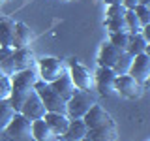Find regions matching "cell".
Returning <instances> with one entry per match:
<instances>
[{"mask_svg":"<svg viewBox=\"0 0 150 141\" xmlns=\"http://www.w3.org/2000/svg\"><path fill=\"white\" fill-rule=\"evenodd\" d=\"M11 92H9V102H11L15 113H19L21 105L25 103V100L34 92V83L38 81V73L32 70H23V72H15V75H11Z\"/></svg>","mask_w":150,"mask_h":141,"instance_id":"1","label":"cell"},{"mask_svg":"<svg viewBox=\"0 0 150 141\" xmlns=\"http://www.w3.org/2000/svg\"><path fill=\"white\" fill-rule=\"evenodd\" d=\"M2 135L6 141H36L32 135V120H28L21 113L13 115L9 124L2 130Z\"/></svg>","mask_w":150,"mask_h":141,"instance_id":"2","label":"cell"},{"mask_svg":"<svg viewBox=\"0 0 150 141\" xmlns=\"http://www.w3.org/2000/svg\"><path fill=\"white\" fill-rule=\"evenodd\" d=\"M34 90H36L38 96L41 98L47 113H64L66 115V107H68L66 105V100L60 98V94H56L53 90L51 83L43 81V79H38V81L34 83Z\"/></svg>","mask_w":150,"mask_h":141,"instance_id":"3","label":"cell"},{"mask_svg":"<svg viewBox=\"0 0 150 141\" xmlns=\"http://www.w3.org/2000/svg\"><path fill=\"white\" fill-rule=\"evenodd\" d=\"M94 103H96V100L90 96V92L77 90L68 102H66V105H68L66 107V115H68L69 119H83Z\"/></svg>","mask_w":150,"mask_h":141,"instance_id":"4","label":"cell"},{"mask_svg":"<svg viewBox=\"0 0 150 141\" xmlns=\"http://www.w3.org/2000/svg\"><path fill=\"white\" fill-rule=\"evenodd\" d=\"M84 124H86L88 130H100V128H111V126H116L112 117L103 109L101 105L94 103V105L88 109V113L83 117Z\"/></svg>","mask_w":150,"mask_h":141,"instance_id":"5","label":"cell"},{"mask_svg":"<svg viewBox=\"0 0 150 141\" xmlns=\"http://www.w3.org/2000/svg\"><path fill=\"white\" fill-rule=\"evenodd\" d=\"M115 90L120 92L124 98L128 100H137V98L143 96L144 90V85H141L139 81H135L129 73L126 75H116V85H115Z\"/></svg>","mask_w":150,"mask_h":141,"instance_id":"6","label":"cell"},{"mask_svg":"<svg viewBox=\"0 0 150 141\" xmlns=\"http://www.w3.org/2000/svg\"><path fill=\"white\" fill-rule=\"evenodd\" d=\"M69 77L79 90L88 92L94 85V75H90V72L83 64H79L77 58H69Z\"/></svg>","mask_w":150,"mask_h":141,"instance_id":"7","label":"cell"},{"mask_svg":"<svg viewBox=\"0 0 150 141\" xmlns=\"http://www.w3.org/2000/svg\"><path fill=\"white\" fill-rule=\"evenodd\" d=\"M94 85H96V90L101 96H111L115 94V85H116V73L111 68H98V72L94 73Z\"/></svg>","mask_w":150,"mask_h":141,"instance_id":"8","label":"cell"},{"mask_svg":"<svg viewBox=\"0 0 150 141\" xmlns=\"http://www.w3.org/2000/svg\"><path fill=\"white\" fill-rule=\"evenodd\" d=\"M128 73L135 79V81H139L141 85H146L148 79H150V55L143 53V55L133 56Z\"/></svg>","mask_w":150,"mask_h":141,"instance_id":"9","label":"cell"},{"mask_svg":"<svg viewBox=\"0 0 150 141\" xmlns=\"http://www.w3.org/2000/svg\"><path fill=\"white\" fill-rule=\"evenodd\" d=\"M19 113H21V115H25L28 120H38V119H43L47 111H45V105H43V102H41V98L38 96L36 90H34L25 100V103L21 105Z\"/></svg>","mask_w":150,"mask_h":141,"instance_id":"10","label":"cell"},{"mask_svg":"<svg viewBox=\"0 0 150 141\" xmlns=\"http://www.w3.org/2000/svg\"><path fill=\"white\" fill-rule=\"evenodd\" d=\"M64 73V66L54 56H45L40 60V77L47 83H53L56 77Z\"/></svg>","mask_w":150,"mask_h":141,"instance_id":"11","label":"cell"},{"mask_svg":"<svg viewBox=\"0 0 150 141\" xmlns=\"http://www.w3.org/2000/svg\"><path fill=\"white\" fill-rule=\"evenodd\" d=\"M43 120L47 122L51 134L58 135V137L64 134L66 130H68V126H69V117L64 115V113H45Z\"/></svg>","mask_w":150,"mask_h":141,"instance_id":"12","label":"cell"},{"mask_svg":"<svg viewBox=\"0 0 150 141\" xmlns=\"http://www.w3.org/2000/svg\"><path fill=\"white\" fill-rule=\"evenodd\" d=\"M51 87H53V90H54L56 94H60V98H64L66 102H68L69 98H71L73 94L79 90V88L73 85L71 77H69V73H62L60 77H56L54 81L51 83Z\"/></svg>","mask_w":150,"mask_h":141,"instance_id":"13","label":"cell"},{"mask_svg":"<svg viewBox=\"0 0 150 141\" xmlns=\"http://www.w3.org/2000/svg\"><path fill=\"white\" fill-rule=\"evenodd\" d=\"M36 64V56L30 51V47H23V49H13V66L15 72L23 70H32Z\"/></svg>","mask_w":150,"mask_h":141,"instance_id":"14","label":"cell"},{"mask_svg":"<svg viewBox=\"0 0 150 141\" xmlns=\"http://www.w3.org/2000/svg\"><path fill=\"white\" fill-rule=\"evenodd\" d=\"M88 134V128L83 119H69V126L60 137L62 141H81Z\"/></svg>","mask_w":150,"mask_h":141,"instance_id":"15","label":"cell"},{"mask_svg":"<svg viewBox=\"0 0 150 141\" xmlns=\"http://www.w3.org/2000/svg\"><path fill=\"white\" fill-rule=\"evenodd\" d=\"M120 55H122V49L115 47L112 43H103L100 49V55H98V64L101 68H112Z\"/></svg>","mask_w":150,"mask_h":141,"instance_id":"16","label":"cell"},{"mask_svg":"<svg viewBox=\"0 0 150 141\" xmlns=\"http://www.w3.org/2000/svg\"><path fill=\"white\" fill-rule=\"evenodd\" d=\"M34 34H32L30 26L25 23H15V38H13V49H23V47H30Z\"/></svg>","mask_w":150,"mask_h":141,"instance_id":"17","label":"cell"},{"mask_svg":"<svg viewBox=\"0 0 150 141\" xmlns=\"http://www.w3.org/2000/svg\"><path fill=\"white\" fill-rule=\"evenodd\" d=\"M15 23L8 17H0V47H13Z\"/></svg>","mask_w":150,"mask_h":141,"instance_id":"18","label":"cell"},{"mask_svg":"<svg viewBox=\"0 0 150 141\" xmlns=\"http://www.w3.org/2000/svg\"><path fill=\"white\" fill-rule=\"evenodd\" d=\"M81 141H116V126L100 128V130H88V134Z\"/></svg>","mask_w":150,"mask_h":141,"instance_id":"19","label":"cell"},{"mask_svg":"<svg viewBox=\"0 0 150 141\" xmlns=\"http://www.w3.org/2000/svg\"><path fill=\"white\" fill-rule=\"evenodd\" d=\"M0 70L6 77L15 75V66H13V47H0Z\"/></svg>","mask_w":150,"mask_h":141,"instance_id":"20","label":"cell"},{"mask_svg":"<svg viewBox=\"0 0 150 141\" xmlns=\"http://www.w3.org/2000/svg\"><path fill=\"white\" fill-rule=\"evenodd\" d=\"M128 53L131 56H137L143 53H148V40H144L143 34H129V43H128Z\"/></svg>","mask_w":150,"mask_h":141,"instance_id":"21","label":"cell"},{"mask_svg":"<svg viewBox=\"0 0 150 141\" xmlns=\"http://www.w3.org/2000/svg\"><path fill=\"white\" fill-rule=\"evenodd\" d=\"M32 135H34L36 141H49L53 137V134H51L49 126H47V122L43 119L32 120Z\"/></svg>","mask_w":150,"mask_h":141,"instance_id":"22","label":"cell"},{"mask_svg":"<svg viewBox=\"0 0 150 141\" xmlns=\"http://www.w3.org/2000/svg\"><path fill=\"white\" fill-rule=\"evenodd\" d=\"M13 115H15V109H13L9 98L8 100H0V134H2V130L9 124V120L13 119Z\"/></svg>","mask_w":150,"mask_h":141,"instance_id":"23","label":"cell"},{"mask_svg":"<svg viewBox=\"0 0 150 141\" xmlns=\"http://www.w3.org/2000/svg\"><path fill=\"white\" fill-rule=\"evenodd\" d=\"M131 60H133V56H131L128 51H122V55L118 56V60L115 62V66H112V72H115L116 75H126L129 72V66H131Z\"/></svg>","mask_w":150,"mask_h":141,"instance_id":"24","label":"cell"},{"mask_svg":"<svg viewBox=\"0 0 150 141\" xmlns=\"http://www.w3.org/2000/svg\"><path fill=\"white\" fill-rule=\"evenodd\" d=\"M109 43H112L115 47H118L122 51H126L128 49V43H129V32H112Z\"/></svg>","mask_w":150,"mask_h":141,"instance_id":"25","label":"cell"},{"mask_svg":"<svg viewBox=\"0 0 150 141\" xmlns=\"http://www.w3.org/2000/svg\"><path fill=\"white\" fill-rule=\"evenodd\" d=\"M105 28L111 32H129L128 30V23H126L124 17L120 19H105Z\"/></svg>","mask_w":150,"mask_h":141,"instance_id":"26","label":"cell"},{"mask_svg":"<svg viewBox=\"0 0 150 141\" xmlns=\"http://www.w3.org/2000/svg\"><path fill=\"white\" fill-rule=\"evenodd\" d=\"M124 19H126V23H128V30H129V34H139L143 26H141V23H139V19H137V15H135L133 9H126Z\"/></svg>","mask_w":150,"mask_h":141,"instance_id":"27","label":"cell"},{"mask_svg":"<svg viewBox=\"0 0 150 141\" xmlns=\"http://www.w3.org/2000/svg\"><path fill=\"white\" fill-rule=\"evenodd\" d=\"M133 11H135V15H137V19H139L141 26L150 25V6H143V4H139Z\"/></svg>","mask_w":150,"mask_h":141,"instance_id":"28","label":"cell"},{"mask_svg":"<svg viewBox=\"0 0 150 141\" xmlns=\"http://www.w3.org/2000/svg\"><path fill=\"white\" fill-rule=\"evenodd\" d=\"M9 92H11V79L2 75L0 77V100H8Z\"/></svg>","mask_w":150,"mask_h":141,"instance_id":"29","label":"cell"},{"mask_svg":"<svg viewBox=\"0 0 150 141\" xmlns=\"http://www.w3.org/2000/svg\"><path fill=\"white\" fill-rule=\"evenodd\" d=\"M124 13H126V8L122 6V4H116V6H109L107 8V19H120V17H124Z\"/></svg>","mask_w":150,"mask_h":141,"instance_id":"30","label":"cell"},{"mask_svg":"<svg viewBox=\"0 0 150 141\" xmlns=\"http://www.w3.org/2000/svg\"><path fill=\"white\" fill-rule=\"evenodd\" d=\"M122 6L126 9H135L139 6V0H122Z\"/></svg>","mask_w":150,"mask_h":141,"instance_id":"31","label":"cell"},{"mask_svg":"<svg viewBox=\"0 0 150 141\" xmlns=\"http://www.w3.org/2000/svg\"><path fill=\"white\" fill-rule=\"evenodd\" d=\"M107 6H116V4H122V0H105Z\"/></svg>","mask_w":150,"mask_h":141,"instance_id":"32","label":"cell"},{"mask_svg":"<svg viewBox=\"0 0 150 141\" xmlns=\"http://www.w3.org/2000/svg\"><path fill=\"white\" fill-rule=\"evenodd\" d=\"M139 4H143V6H150V0H139Z\"/></svg>","mask_w":150,"mask_h":141,"instance_id":"33","label":"cell"},{"mask_svg":"<svg viewBox=\"0 0 150 141\" xmlns=\"http://www.w3.org/2000/svg\"><path fill=\"white\" fill-rule=\"evenodd\" d=\"M4 2H8V0H0V4H4Z\"/></svg>","mask_w":150,"mask_h":141,"instance_id":"34","label":"cell"},{"mask_svg":"<svg viewBox=\"0 0 150 141\" xmlns=\"http://www.w3.org/2000/svg\"><path fill=\"white\" fill-rule=\"evenodd\" d=\"M2 75H4V72H2V70H0V77H2Z\"/></svg>","mask_w":150,"mask_h":141,"instance_id":"35","label":"cell"}]
</instances>
